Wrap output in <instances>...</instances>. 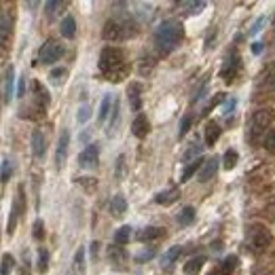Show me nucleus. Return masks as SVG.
Returning a JSON list of instances; mask_svg holds the SVG:
<instances>
[{"label": "nucleus", "instance_id": "obj_1", "mask_svg": "<svg viewBox=\"0 0 275 275\" xmlns=\"http://www.w3.org/2000/svg\"><path fill=\"white\" fill-rule=\"evenodd\" d=\"M100 72L112 79V83L123 81L129 68L125 63V55L119 47H104L100 53Z\"/></svg>", "mask_w": 275, "mask_h": 275}, {"label": "nucleus", "instance_id": "obj_2", "mask_svg": "<svg viewBox=\"0 0 275 275\" xmlns=\"http://www.w3.org/2000/svg\"><path fill=\"white\" fill-rule=\"evenodd\" d=\"M182 36H184V30H182L180 21L178 19H165L163 24H159L157 30H154V45H157L159 51L169 53L180 45Z\"/></svg>", "mask_w": 275, "mask_h": 275}, {"label": "nucleus", "instance_id": "obj_3", "mask_svg": "<svg viewBox=\"0 0 275 275\" xmlns=\"http://www.w3.org/2000/svg\"><path fill=\"white\" fill-rule=\"evenodd\" d=\"M102 36H104V40H108V42H119V40H125L129 36H136V34L129 32V24H125V21L108 19L104 24Z\"/></svg>", "mask_w": 275, "mask_h": 275}, {"label": "nucleus", "instance_id": "obj_4", "mask_svg": "<svg viewBox=\"0 0 275 275\" xmlns=\"http://www.w3.org/2000/svg\"><path fill=\"white\" fill-rule=\"evenodd\" d=\"M248 235H250V242H252V245L256 250H267L271 245V242H273L269 229H267L265 224H260V222L250 224V227H248Z\"/></svg>", "mask_w": 275, "mask_h": 275}, {"label": "nucleus", "instance_id": "obj_5", "mask_svg": "<svg viewBox=\"0 0 275 275\" xmlns=\"http://www.w3.org/2000/svg\"><path fill=\"white\" fill-rule=\"evenodd\" d=\"M61 55H63V45L55 38H49V40H45V45L40 47L38 60H40V63H45V66H51V63H55L61 58Z\"/></svg>", "mask_w": 275, "mask_h": 275}, {"label": "nucleus", "instance_id": "obj_6", "mask_svg": "<svg viewBox=\"0 0 275 275\" xmlns=\"http://www.w3.org/2000/svg\"><path fill=\"white\" fill-rule=\"evenodd\" d=\"M97 161H100V148H97V144H89L85 151L79 153V165L81 167H95Z\"/></svg>", "mask_w": 275, "mask_h": 275}, {"label": "nucleus", "instance_id": "obj_7", "mask_svg": "<svg viewBox=\"0 0 275 275\" xmlns=\"http://www.w3.org/2000/svg\"><path fill=\"white\" fill-rule=\"evenodd\" d=\"M131 131H133V136L140 138V140H144L148 136V131H151V125H148L146 115L138 112V117L133 119V123H131Z\"/></svg>", "mask_w": 275, "mask_h": 275}, {"label": "nucleus", "instance_id": "obj_8", "mask_svg": "<svg viewBox=\"0 0 275 275\" xmlns=\"http://www.w3.org/2000/svg\"><path fill=\"white\" fill-rule=\"evenodd\" d=\"M68 146H70V133L63 129L61 136L58 140V151H55V163L60 167L63 165V161H66V154H68Z\"/></svg>", "mask_w": 275, "mask_h": 275}, {"label": "nucleus", "instance_id": "obj_9", "mask_svg": "<svg viewBox=\"0 0 275 275\" xmlns=\"http://www.w3.org/2000/svg\"><path fill=\"white\" fill-rule=\"evenodd\" d=\"M13 85H15V70L9 66L4 70V87H2V104H9L13 97Z\"/></svg>", "mask_w": 275, "mask_h": 275}, {"label": "nucleus", "instance_id": "obj_10", "mask_svg": "<svg viewBox=\"0 0 275 275\" xmlns=\"http://www.w3.org/2000/svg\"><path fill=\"white\" fill-rule=\"evenodd\" d=\"M218 165H220L218 157H210V159H206V163H203L201 172H199V182H208L210 178H214L216 172H218Z\"/></svg>", "mask_w": 275, "mask_h": 275}, {"label": "nucleus", "instance_id": "obj_11", "mask_svg": "<svg viewBox=\"0 0 275 275\" xmlns=\"http://www.w3.org/2000/svg\"><path fill=\"white\" fill-rule=\"evenodd\" d=\"M45 148H47V138H45V133H42L40 129L32 131V151H34V157H36V159H42V157H45Z\"/></svg>", "mask_w": 275, "mask_h": 275}, {"label": "nucleus", "instance_id": "obj_12", "mask_svg": "<svg viewBox=\"0 0 275 275\" xmlns=\"http://www.w3.org/2000/svg\"><path fill=\"white\" fill-rule=\"evenodd\" d=\"M271 123V115L267 110H258L254 112V119H252V133H258V131H265V127H269Z\"/></svg>", "mask_w": 275, "mask_h": 275}, {"label": "nucleus", "instance_id": "obj_13", "mask_svg": "<svg viewBox=\"0 0 275 275\" xmlns=\"http://www.w3.org/2000/svg\"><path fill=\"white\" fill-rule=\"evenodd\" d=\"M237 68H239V55H237V51H233V55L227 60V63H224V68H222V79L231 83V79L237 72Z\"/></svg>", "mask_w": 275, "mask_h": 275}, {"label": "nucleus", "instance_id": "obj_14", "mask_svg": "<svg viewBox=\"0 0 275 275\" xmlns=\"http://www.w3.org/2000/svg\"><path fill=\"white\" fill-rule=\"evenodd\" d=\"M176 199H180L178 188H167V190H161V193L154 195V201H157L159 206H172Z\"/></svg>", "mask_w": 275, "mask_h": 275}, {"label": "nucleus", "instance_id": "obj_15", "mask_svg": "<svg viewBox=\"0 0 275 275\" xmlns=\"http://www.w3.org/2000/svg\"><path fill=\"white\" fill-rule=\"evenodd\" d=\"M127 97H129V106L133 110H140V106H142V87H140L138 83L129 85V89H127Z\"/></svg>", "mask_w": 275, "mask_h": 275}, {"label": "nucleus", "instance_id": "obj_16", "mask_svg": "<svg viewBox=\"0 0 275 275\" xmlns=\"http://www.w3.org/2000/svg\"><path fill=\"white\" fill-rule=\"evenodd\" d=\"M108 208H110V212H112V216H123L125 210H127V199H125L123 195H115V197L110 199Z\"/></svg>", "mask_w": 275, "mask_h": 275}, {"label": "nucleus", "instance_id": "obj_17", "mask_svg": "<svg viewBox=\"0 0 275 275\" xmlns=\"http://www.w3.org/2000/svg\"><path fill=\"white\" fill-rule=\"evenodd\" d=\"M218 138H220V127H218V123H214V121H208L206 123V144L214 146L218 142Z\"/></svg>", "mask_w": 275, "mask_h": 275}, {"label": "nucleus", "instance_id": "obj_18", "mask_svg": "<svg viewBox=\"0 0 275 275\" xmlns=\"http://www.w3.org/2000/svg\"><path fill=\"white\" fill-rule=\"evenodd\" d=\"M61 36L63 38H74L76 36V21H74V17H63L61 19Z\"/></svg>", "mask_w": 275, "mask_h": 275}, {"label": "nucleus", "instance_id": "obj_19", "mask_svg": "<svg viewBox=\"0 0 275 275\" xmlns=\"http://www.w3.org/2000/svg\"><path fill=\"white\" fill-rule=\"evenodd\" d=\"M203 163H206V159H197V161H190V163L186 165V169L182 172L180 176V182H188L190 180V176H195L197 174V169H201Z\"/></svg>", "mask_w": 275, "mask_h": 275}, {"label": "nucleus", "instance_id": "obj_20", "mask_svg": "<svg viewBox=\"0 0 275 275\" xmlns=\"http://www.w3.org/2000/svg\"><path fill=\"white\" fill-rule=\"evenodd\" d=\"M206 265V256H195V258H190L188 263L184 265V273L186 275H197L201 271V267Z\"/></svg>", "mask_w": 275, "mask_h": 275}, {"label": "nucleus", "instance_id": "obj_21", "mask_svg": "<svg viewBox=\"0 0 275 275\" xmlns=\"http://www.w3.org/2000/svg\"><path fill=\"white\" fill-rule=\"evenodd\" d=\"M129 239H131V227H129V224H125V227H119L117 229V233H115V244L117 245L129 244Z\"/></svg>", "mask_w": 275, "mask_h": 275}, {"label": "nucleus", "instance_id": "obj_22", "mask_svg": "<svg viewBox=\"0 0 275 275\" xmlns=\"http://www.w3.org/2000/svg\"><path fill=\"white\" fill-rule=\"evenodd\" d=\"M182 254V250L178 248V245H174V248H169L165 254H163V258H161V265L165 267V269H169V267H172L174 263H176V258H178Z\"/></svg>", "mask_w": 275, "mask_h": 275}, {"label": "nucleus", "instance_id": "obj_23", "mask_svg": "<svg viewBox=\"0 0 275 275\" xmlns=\"http://www.w3.org/2000/svg\"><path fill=\"white\" fill-rule=\"evenodd\" d=\"M193 220H195V208L186 206L178 214V224H180V227H188V224H193Z\"/></svg>", "mask_w": 275, "mask_h": 275}, {"label": "nucleus", "instance_id": "obj_24", "mask_svg": "<svg viewBox=\"0 0 275 275\" xmlns=\"http://www.w3.org/2000/svg\"><path fill=\"white\" fill-rule=\"evenodd\" d=\"M34 93H36V102L40 108H45V106L49 104V91L42 87V85L38 81H34Z\"/></svg>", "mask_w": 275, "mask_h": 275}, {"label": "nucleus", "instance_id": "obj_25", "mask_svg": "<svg viewBox=\"0 0 275 275\" xmlns=\"http://www.w3.org/2000/svg\"><path fill=\"white\" fill-rule=\"evenodd\" d=\"M76 184H79L85 193H95L97 188V180L91 178V176H83V178H76Z\"/></svg>", "mask_w": 275, "mask_h": 275}, {"label": "nucleus", "instance_id": "obj_26", "mask_svg": "<svg viewBox=\"0 0 275 275\" xmlns=\"http://www.w3.org/2000/svg\"><path fill=\"white\" fill-rule=\"evenodd\" d=\"M83 271H85V250L79 248V252L74 254V260H72V273L83 275Z\"/></svg>", "mask_w": 275, "mask_h": 275}, {"label": "nucleus", "instance_id": "obj_27", "mask_svg": "<svg viewBox=\"0 0 275 275\" xmlns=\"http://www.w3.org/2000/svg\"><path fill=\"white\" fill-rule=\"evenodd\" d=\"M163 229L161 227H146V229H142V233H140V239H142V242H146V239H157V237H161L163 235Z\"/></svg>", "mask_w": 275, "mask_h": 275}, {"label": "nucleus", "instance_id": "obj_28", "mask_svg": "<svg viewBox=\"0 0 275 275\" xmlns=\"http://www.w3.org/2000/svg\"><path fill=\"white\" fill-rule=\"evenodd\" d=\"M180 6L184 9L186 15H197L199 11L206 9V2L203 0H199V2H180Z\"/></svg>", "mask_w": 275, "mask_h": 275}, {"label": "nucleus", "instance_id": "obj_29", "mask_svg": "<svg viewBox=\"0 0 275 275\" xmlns=\"http://www.w3.org/2000/svg\"><path fill=\"white\" fill-rule=\"evenodd\" d=\"M237 265H239V258L235 256V254H233V256H227L222 260V273L224 275H231L233 271L237 269Z\"/></svg>", "mask_w": 275, "mask_h": 275}, {"label": "nucleus", "instance_id": "obj_30", "mask_svg": "<svg viewBox=\"0 0 275 275\" xmlns=\"http://www.w3.org/2000/svg\"><path fill=\"white\" fill-rule=\"evenodd\" d=\"M237 161H239V153L235 151V148H229V151L224 153V167L233 169V167L237 165Z\"/></svg>", "mask_w": 275, "mask_h": 275}, {"label": "nucleus", "instance_id": "obj_31", "mask_svg": "<svg viewBox=\"0 0 275 275\" xmlns=\"http://www.w3.org/2000/svg\"><path fill=\"white\" fill-rule=\"evenodd\" d=\"M110 106H112V95H104V100H102V106H100V121L104 123L106 119H108V115H110Z\"/></svg>", "mask_w": 275, "mask_h": 275}, {"label": "nucleus", "instance_id": "obj_32", "mask_svg": "<svg viewBox=\"0 0 275 275\" xmlns=\"http://www.w3.org/2000/svg\"><path fill=\"white\" fill-rule=\"evenodd\" d=\"M0 30H2V47H4L6 40H9V32H11V21L6 13H2V17H0Z\"/></svg>", "mask_w": 275, "mask_h": 275}, {"label": "nucleus", "instance_id": "obj_33", "mask_svg": "<svg viewBox=\"0 0 275 275\" xmlns=\"http://www.w3.org/2000/svg\"><path fill=\"white\" fill-rule=\"evenodd\" d=\"M190 125H193V117H190V115H184V117H182V121H180V125H178V138L186 136L188 129H190Z\"/></svg>", "mask_w": 275, "mask_h": 275}, {"label": "nucleus", "instance_id": "obj_34", "mask_svg": "<svg viewBox=\"0 0 275 275\" xmlns=\"http://www.w3.org/2000/svg\"><path fill=\"white\" fill-rule=\"evenodd\" d=\"M47 269H49V252L45 248H40L38 250V271L45 273Z\"/></svg>", "mask_w": 275, "mask_h": 275}, {"label": "nucleus", "instance_id": "obj_35", "mask_svg": "<svg viewBox=\"0 0 275 275\" xmlns=\"http://www.w3.org/2000/svg\"><path fill=\"white\" fill-rule=\"evenodd\" d=\"M201 151H203V148L199 144H193L184 154H182V159H184V161H190V159L197 161V159H199V154H201Z\"/></svg>", "mask_w": 275, "mask_h": 275}, {"label": "nucleus", "instance_id": "obj_36", "mask_svg": "<svg viewBox=\"0 0 275 275\" xmlns=\"http://www.w3.org/2000/svg\"><path fill=\"white\" fill-rule=\"evenodd\" d=\"M13 267H15V258L11 254H2V275H11Z\"/></svg>", "mask_w": 275, "mask_h": 275}, {"label": "nucleus", "instance_id": "obj_37", "mask_svg": "<svg viewBox=\"0 0 275 275\" xmlns=\"http://www.w3.org/2000/svg\"><path fill=\"white\" fill-rule=\"evenodd\" d=\"M66 6V2H61V0H49V2L45 4V11L47 15H55V11H60Z\"/></svg>", "mask_w": 275, "mask_h": 275}, {"label": "nucleus", "instance_id": "obj_38", "mask_svg": "<svg viewBox=\"0 0 275 275\" xmlns=\"http://www.w3.org/2000/svg\"><path fill=\"white\" fill-rule=\"evenodd\" d=\"M63 76H66V70H63V68H55V70H51V74H49V81H51L53 85H60Z\"/></svg>", "mask_w": 275, "mask_h": 275}, {"label": "nucleus", "instance_id": "obj_39", "mask_svg": "<svg viewBox=\"0 0 275 275\" xmlns=\"http://www.w3.org/2000/svg\"><path fill=\"white\" fill-rule=\"evenodd\" d=\"M263 144H265V148H269V151H275V129H269L265 133Z\"/></svg>", "mask_w": 275, "mask_h": 275}, {"label": "nucleus", "instance_id": "obj_40", "mask_svg": "<svg viewBox=\"0 0 275 275\" xmlns=\"http://www.w3.org/2000/svg\"><path fill=\"white\" fill-rule=\"evenodd\" d=\"M89 117H91V108H89V106H81L79 115H76V121H79V123H87Z\"/></svg>", "mask_w": 275, "mask_h": 275}, {"label": "nucleus", "instance_id": "obj_41", "mask_svg": "<svg viewBox=\"0 0 275 275\" xmlns=\"http://www.w3.org/2000/svg\"><path fill=\"white\" fill-rule=\"evenodd\" d=\"M34 237H36L38 239V242H40V239H45V224H42V220H36V222H34Z\"/></svg>", "mask_w": 275, "mask_h": 275}, {"label": "nucleus", "instance_id": "obj_42", "mask_svg": "<svg viewBox=\"0 0 275 275\" xmlns=\"http://www.w3.org/2000/svg\"><path fill=\"white\" fill-rule=\"evenodd\" d=\"M11 178V163L9 159H2V182H9Z\"/></svg>", "mask_w": 275, "mask_h": 275}, {"label": "nucleus", "instance_id": "obj_43", "mask_svg": "<svg viewBox=\"0 0 275 275\" xmlns=\"http://www.w3.org/2000/svg\"><path fill=\"white\" fill-rule=\"evenodd\" d=\"M265 21H267L265 17H260V19L256 21V24H254V26L250 28V36H256V34L260 32V28H263V26H265Z\"/></svg>", "mask_w": 275, "mask_h": 275}, {"label": "nucleus", "instance_id": "obj_44", "mask_svg": "<svg viewBox=\"0 0 275 275\" xmlns=\"http://www.w3.org/2000/svg\"><path fill=\"white\" fill-rule=\"evenodd\" d=\"M123 167H125V157L121 154V157L117 159V178H121L123 176Z\"/></svg>", "mask_w": 275, "mask_h": 275}, {"label": "nucleus", "instance_id": "obj_45", "mask_svg": "<svg viewBox=\"0 0 275 275\" xmlns=\"http://www.w3.org/2000/svg\"><path fill=\"white\" fill-rule=\"evenodd\" d=\"M267 83H269L271 91H275V66L269 70V74H267Z\"/></svg>", "mask_w": 275, "mask_h": 275}, {"label": "nucleus", "instance_id": "obj_46", "mask_svg": "<svg viewBox=\"0 0 275 275\" xmlns=\"http://www.w3.org/2000/svg\"><path fill=\"white\" fill-rule=\"evenodd\" d=\"M265 214L271 218V220H275V203H271V206H267L265 208Z\"/></svg>", "mask_w": 275, "mask_h": 275}, {"label": "nucleus", "instance_id": "obj_47", "mask_svg": "<svg viewBox=\"0 0 275 275\" xmlns=\"http://www.w3.org/2000/svg\"><path fill=\"white\" fill-rule=\"evenodd\" d=\"M117 119H119V104L115 102V110H112V119H110V129H112V125L117 123Z\"/></svg>", "mask_w": 275, "mask_h": 275}, {"label": "nucleus", "instance_id": "obj_48", "mask_svg": "<svg viewBox=\"0 0 275 275\" xmlns=\"http://www.w3.org/2000/svg\"><path fill=\"white\" fill-rule=\"evenodd\" d=\"M153 256H154V252H146V254H140L136 260H138V263H142V260H148V258H153Z\"/></svg>", "mask_w": 275, "mask_h": 275}, {"label": "nucleus", "instance_id": "obj_49", "mask_svg": "<svg viewBox=\"0 0 275 275\" xmlns=\"http://www.w3.org/2000/svg\"><path fill=\"white\" fill-rule=\"evenodd\" d=\"M24 81H26V79H19V89H17V95H19V97H24V87H26Z\"/></svg>", "mask_w": 275, "mask_h": 275}, {"label": "nucleus", "instance_id": "obj_50", "mask_svg": "<svg viewBox=\"0 0 275 275\" xmlns=\"http://www.w3.org/2000/svg\"><path fill=\"white\" fill-rule=\"evenodd\" d=\"M263 51V45H260V42H256V45H254V53H260Z\"/></svg>", "mask_w": 275, "mask_h": 275}, {"label": "nucleus", "instance_id": "obj_51", "mask_svg": "<svg viewBox=\"0 0 275 275\" xmlns=\"http://www.w3.org/2000/svg\"><path fill=\"white\" fill-rule=\"evenodd\" d=\"M233 106H235V102H233V100H231V102H227V106H224V112H229V110L233 108Z\"/></svg>", "mask_w": 275, "mask_h": 275}, {"label": "nucleus", "instance_id": "obj_52", "mask_svg": "<svg viewBox=\"0 0 275 275\" xmlns=\"http://www.w3.org/2000/svg\"><path fill=\"white\" fill-rule=\"evenodd\" d=\"M273 24H275V17H273Z\"/></svg>", "mask_w": 275, "mask_h": 275}]
</instances>
